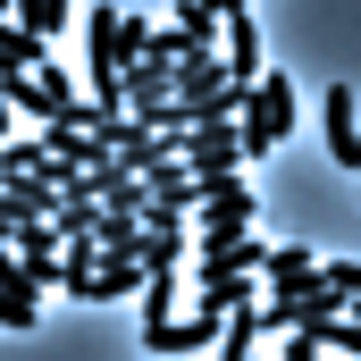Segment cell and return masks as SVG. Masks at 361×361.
I'll return each mask as SVG.
<instances>
[{
  "mask_svg": "<svg viewBox=\"0 0 361 361\" xmlns=\"http://www.w3.org/2000/svg\"><path fill=\"white\" fill-rule=\"evenodd\" d=\"M252 227H261L252 177H202V210H193V244H202V252H219V244H235V235H252Z\"/></svg>",
  "mask_w": 361,
  "mask_h": 361,
  "instance_id": "6da1fadb",
  "label": "cell"
},
{
  "mask_svg": "<svg viewBox=\"0 0 361 361\" xmlns=\"http://www.w3.org/2000/svg\"><path fill=\"white\" fill-rule=\"evenodd\" d=\"M294 118H302V85L269 68V76L252 85V109H244V152H252V160H269L277 143L294 135Z\"/></svg>",
  "mask_w": 361,
  "mask_h": 361,
  "instance_id": "7a4b0ae2",
  "label": "cell"
},
{
  "mask_svg": "<svg viewBox=\"0 0 361 361\" xmlns=\"http://www.w3.org/2000/svg\"><path fill=\"white\" fill-rule=\"evenodd\" d=\"M177 160L193 169V177H244V118H219V126H185Z\"/></svg>",
  "mask_w": 361,
  "mask_h": 361,
  "instance_id": "3957f363",
  "label": "cell"
},
{
  "mask_svg": "<svg viewBox=\"0 0 361 361\" xmlns=\"http://www.w3.org/2000/svg\"><path fill=\"white\" fill-rule=\"evenodd\" d=\"M118 92H126V109H135V118H160V109L177 101V59H169V51L126 59V68H118Z\"/></svg>",
  "mask_w": 361,
  "mask_h": 361,
  "instance_id": "277c9868",
  "label": "cell"
},
{
  "mask_svg": "<svg viewBox=\"0 0 361 361\" xmlns=\"http://www.w3.org/2000/svg\"><path fill=\"white\" fill-rule=\"evenodd\" d=\"M8 101H17L25 118H59V109L76 101V76H68L59 59H42L34 76H8Z\"/></svg>",
  "mask_w": 361,
  "mask_h": 361,
  "instance_id": "5b68a950",
  "label": "cell"
},
{
  "mask_svg": "<svg viewBox=\"0 0 361 361\" xmlns=\"http://www.w3.org/2000/svg\"><path fill=\"white\" fill-rule=\"evenodd\" d=\"M319 143H328V160H336V169H353V152H361L353 85H328V92H319Z\"/></svg>",
  "mask_w": 361,
  "mask_h": 361,
  "instance_id": "8992f818",
  "label": "cell"
},
{
  "mask_svg": "<svg viewBox=\"0 0 361 361\" xmlns=\"http://www.w3.org/2000/svg\"><path fill=\"white\" fill-rule=\"evenodd\" d=\"M219 336H227L219 311H185L169 328H143V353H202V345H219Z\"/></svg>",
  "mask_w": 361,
  "mask_h": 361,
  "instance_id": "52a82bcc",
  "label": "cell"
},
{
  "mask_svg": "<svg viewBox=\"0 0 361 361\" xmlns=\"http://www.w3.org/2000/svg\"><path fill=\"white\" fill-rule=\"evenodd\" d=\"M169 34H177V51H210V42H227V8L219 0H177V17H169Z\"/></svg>",
  "mask_w": 361,
  "mask_h": 361,
  "instance_id": "ba28073f",
  "label": "cell"
},
{
  "mask_svg": "<svg viewBox=\"0 0 361 361\" xmlns=\"http://www.w3.org/2000/svg\"><path fill=\"white\" fill-rule=\"evenodd\" d=\"M185 210H169V202H152V210H143V261H152V269H177L185 261V227H177Z\"/></svg>",
  "mask_w": 361,
  "mask_h": 361,
  "instance_id": "9c48e42d",
  "label": "cell"
},
{
  "mask_svg": "<svg viewBox=\"0 0 361 361\" xmlns=\"http://www.w3.org/2000/svg\"><path fill=\"white\" fill-rule=\"evenodd\" d=\"M42 277H25L17 261H8V294H0V319H8V336H34V319H42Z\"/></svg>",
  "mask_w": 361,
  "mask_h": 361,
  "instance_id": "30bf717a",
  "label": "cell"
},
{
  "mask_svg": "<svg viewBox=\"0 0 361 361\" xmlns=\"http://www.w3.org/2000/svg\"><path fill=\"white\" fill-rule=\"evenodd\" d=\"M227 68L244 76V85H261L269 68H261V17L244 8V17H227Z\"/></svg>",
  "mask_w": 361,
  "mask_h": 361,
  "instance_id": "8fae6325",
  "label": "cell"
},
{
  "mask_svg": "<svg viewBox=\"0 0 361 361\" xmlns=\"http://www.w3.org/2000/svg\"><path fill=\"white\" fill-rule=\"evenodd\" d=\"M92 277H101V235H76V244H68V277H59V294L92 302Z\"/></svg>",
  "mask_w": 361,
  "mask_h": 361,
  "instance_id": "7c38bea8",
  "label": "cell"
},
{
  "mask_svg": "<svg viewBox=\"0 0 361 361\" xmlns=\"http://www.w3.org/2000/svg\"><path fill=\"white\" fill-rule=\"evenodd\" d=\"M76 17V0H8V25H34V34H59Z\"/></svg>",
  "mask_w": 361,
  "mask_h": 361,
  "instance_id": "4fadbf2b",
  "label": "cell"
},
{
  "mask_svg": "<svg viewBox=\"0 0 361 361\" xmlns=\"http://www.w3.org/2000/svg\"><path fill=\"white\" fill-rule=\"evenodd\" d=\"M135 302H143V328H169V319H177V269H152V286H143Z\"/></svg>",
  "mask_w": 361,
  "mask_h": 361,
  "instance_id": "5bb4252c",
  "label": "cell"
},
{
  "mask_svg": "<svg viewBox=\"0 0 361 361\" xmlns=\"http://www.w3.org/2000/svg\"><path fill=\"white\" fill-rule=\"evenodd\" d=\"M51 59V34H34V25H8V76H34Z\"/></svg>",
  "mask_w": 361,
  "mask_h": 361,
  "instance_id": "9a60e30c",
  "label": "cell"
},
{
  "mask_svg": "<svg viewBox=\"0 0 361 361\" xmlns=\"http://www.w3.org/2000/svg\"><path fill=\"white\" fill-rule=\"evenodd\" d=\"M302 269H311V244H269V269L261 277L277 286V277H302Z\"/></svg>",
  "mask_w": 361,
  "mask_h": 361,
  "instance_id": "2e32d148",
  "label": "cell"
},
{
  "mask_svg": "<svg viewBox=\"0 0 361 361\" xmlns=\"http://www.w3.org/2000/svg\"><path fill=\"white\" fill-rule=\"evenodd\" d=\"M319 345H328L319 328H286V353H277V361H319Z\"/></svg>",
  "mask_w": 361,
  "mask_h": 361,
  "instance_id": "e0dca14e",
  "label": "cell"
},
{
  "mask_svg": "<svg viewBox=\"0 0 361 361\" xmlns=\"http://www.w3.org/2000/svg\"><path fill=\"white\" fill-rule=\"evenodd\" d=\"M319 336H328V345H336V353H361V311H345V319H328V328H319Z\"/></svg>",
  "mask_w": 361,
  "mask_h": 361,
  "instance_id": "ac0fdd59",
  "label": "cell"
},
{
  "mask_svg": "<svg viewBox=\"0 0 361 361\" xmlns=\"http://www.w3.org/2000/svg\"><path fill=\"white\" fill-rule=\"evenodd\" d=\"M328 277L345 286V302H353V311H361V261H328Z\"/></svg>",
  "mask_w": 361,
  "mask_h": 361,
  "instance_id": "d6986e66",
  "label": "cell"
},
{
  "mask_svg": "<svg viewBox=\"0 0 361 361\" xmlns=\"http://www.w3.org/2000/svg\"><path fill=\"white\" fill-rule=\"evenodd\" d=\"M219 8H227V17H244V8H252V0H219Z\"/></svg>",
  "mask_w": 361,
  "mask_h": 361,
  "instance_id": "ffe728a7",
  "label": "cell"
},
{
  "mask_svg": "<svg viewBox=\"0 0 361 361\" xmlns=\"http://www.w3.org/2000/svg\"><path fill=\"white\" fill-rule=\"evenodd\" d=\"M353 185H361V152H353Z\"/></svg>",
  "mask_w": 361,
  "mask_h": 361,
  "instance_id": "44dd1931",
  "label": "cell"
},
{
  "mask_svg": "<svg viewBox=\"0 0 361 361\" xmlns=\"http://www.w3.org/2000/svg\"><path fill=\"white\" fill-rule=\"evenodd\" d=\"M244 361H261V353H244Z\"/></svg>",
  "mask_w": 361,
  "mask_h": 361,
  "instance_id": "7402d4cb",
  "label": "cell"
}]
</instances>
